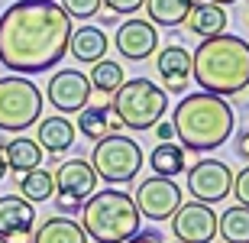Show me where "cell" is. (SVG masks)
Instances as JSON below:
<instances>
[{
	"label": "cell",
	"instance_id": "1",
	"mask_svg": "<svg viewBox=\"0 0 249 243\" xmlns=\"http://www.w3.org/2000/svg\"><path fill=\"white\" fill-rule=\"evenodd\" d=\"M71 17L58 0H17L0 13V65L17 75L55 68L68 56Z\"/></svg>",
	"mask_w": 249,
	"mask_h": 243
},
{
	"label": "cell",
	"instance_id": "2",
	"mask_svg": "<svg viewBox=\"0 0 249 243\" xmlns=\"http://www.w3.org/2000/svg\"><path fill=\"white\" fill-rule=\"evenodd\" d=\"M172 127H175L178 146L185 152H211L230 140L233 127H236V113L227 97L197 91L178 101Z\"/></svg>",
	"mask_w": 249,
	"mask_h": 243
},
{
	"label": "cell",
	"instance_id": "3",
	"mask_svg": "<svg viewBox=\"0 0 249 243\" xmlns=\"http://www.w3.org/2000/svg\"><path fill=\"white\" fill-rule=\"evenodd\" d=\"M191 78L207 94L233 97L249 88V42L230 33L201 39L191 56Z\"/></svg>",
	"mask_w": 249,
	"mask_h": 243
},
{
	"label": "cell",
	"instance_id": "4",
	"mask_svg": "<svg viewBox=\"0 0 249 243\" xmlns=\"http://www.w3.org/2000/svg\"><path fill=\"white\" fill-rule=\"evenodd\" d=\"M139 221L142 217L136 211L133 195L120 188L91 191L81 201V230L94 243H126L136 230H142Z\"/></svg>",
	"mask_w": 249,
	"mask_h": 243
},
{
	"label": "cell",
	"instance_id": "5",
	"mask_svg": "<svg viewBox=\"0 0 249 243\" xmlns=\"http://www.w3.org/2000/svg\"><path fill=\"white\" fill-rule=\"evenodd\" d=\"M107 107H110L113 120L120 127L142 133V130H152L162 120V113L168 111V94L149 78H129L113 91Z\"/></svg>",
	"mask_w": 249,
	"mask_h": 243
},
{
	"label": "cell",
	"instance_id": "6",
	"mask_svg": "<svg viewBox=\"0 0 249 243\" xmlns=\"http://www.w3.org/2000/svg\"><path fill=\"white\" fill-rule=\"evenodd\" d=\"M91 168L94 175L107 185H126L139 175L142 168V150L136 140H129L123 133H107L104 140L94 143L91 150Z\"/></svg>",
	"mask_w": 249,
	"mask_h": 243
},
{
	"label": "cell",
	"instance_id": "7",
	"mask_svg": "<svg viewBox=\"0 0 249 243\" xmlns=\"http://www.w3.org/2000/svg\"><path fill=\"white\" fill-rule=\"evenodd\" d=\"M42 117V91L26 75L0 78V130L23 133Z\"/></svg>",
	"mask_w": 249,
	"mask_h": 243
},
{
	"label": "cell",
	"instance_id": "8",
	"mask_svg": "<svg viewBox=\"0 0 249 243\" xmlns=\"http://www.w3.org/2000/svg\"><path fill=\"white\" fill-rule=\"evenodd\" d=\"M133 201H136L139 217H149V221H168V217L178 211V205H181V188H178L175 178L149 175L146 182H139Z\"/></svg>",
	"mask_w": 249,
	"mask_h": 243
},
{
	"label": "cell",
	"instance_id": "9",
	"mask_svg": "<svg viewBox=\"0 0 249 243\" xmlns=\"http://www.w3.org/2000/svg\"><path fill=\"white\" fill-rule=\"evenodd\" d=\"M188 191L201 205L227 201V195L233 191V168L220 159H201L188 168Z\"/></svg>",
	"mask_w": 249,
	"mask_h": 243
},
{
	"label": "cell",
	"instance_id": "10",
	"mask_svg": "<svg viewBox=\"0 0 249 243\" xmlns=\"http://www.w3.org/2000/svg\"><path fill=\"white\" fill-rule=\"evenodd\" d=\"M52 178H55V195H58L55 205L62 211H74L91 191H97V175H94V168L88 159L62 162L58 172H52Z\"/></svg>",
	"mask_w": 249,
	"mask_h": 243
},
{
	"label": "cell",
	"instance_id": "11",
	"mask_svg": "<svg viewBox=\"0 0 249 243\" xmlns=\"http://www.w3.org/2000/svg\"><path fill=\"white\" fill-rule=\"evenodd\" d=\"M172 230H175V240L181 243H211L217 237V214L211 211V205L181 201L172 214Z\"/></svg>",
	"mask_w": 249,
	"mask_h": 243
},
{
	"label": "cell",
	"instance_id": "12",
	"mask_svg": "<svg viewBox=\"0 0 249 243\" xmlns=\"http://www.w3.org/2000/svg\"><path fill=\"white\" fill-rule=\"evenodd\" d=\"M91 81L84 72H55L49 78V88H46V97L49 104L62 113H78L81 107L91 104Z\"/></svg>",
	"mask_w": 249,
	"mask_h": 243
},
{
	"label": "cell",
	"instance_id": "13",
	"mask_svg": "<svg viewBox=\"0 0 249 243\" xmlns=\"http://www.w3.org/2000/svg\"><path fill=\"white\" fill-rule=\"evenodd\" d=\"M117 49L129 62H142L159 49V29L149 19H123L117 29Z\"/></svg>",
	"mask_w": 249,
	"mask_h": 243
},
{
	"label": "cell",
	"instance_id": "14",
	"mask_svg": "<svg viewBox=\"0 0 249 243\" xmlns=\"http://www.w3.org/2000/svg\"><path fill=\"white\" fill-rule=\"evenodd\" d=\"M156 68H159V75H162V81H165V91L181 94L188 88V81H191V52L185 46L172 42V46H165L159 52Z\"/></svg>",
	"mask_w": 249,
	"mask_h": 243
},
{
	"label": "cell",
	"instance_id": "15",
	"mask_svg": "<svg viewBox=\"0 0 249 243\" xmlns=\"http://www.w3.org/2000/svg\"><path fill=\"white\" fill-rule=\"evenodd\" d=\"M36 224V207L23 195H3L0 198V237L33 230Z\"/></svg>",
	"mask_w": 249,
	"mask_h": 243
},
{
	"label": "cell",
	"instance_id": "16",
	"mask_svg": "<svg viewBox=\"0 0 249 243\" xmlns=\"http://www.w3.org/2000/svg\"><path fill=\"white\" fill-rule=\"evenodd\" d=\"M39 150H46V152H65V150H71V143L74 136H78V130H74V123L68 120V117H62V113H55V117H39Z\"/></svg>",
	"mask_w": 249,
	"mask_h": 243
},
{
	"label": "cell",
	"instance_id": "17",
	"mask_svg": "<svg viewBox=\"0 0 249 243\" xmlns=\"http://www.w3.org/2000/svg\"><path fill=\"white\" fill-rule=\"evenodd\" d=\"M185 23L194 36H201V39L220 36V33H227V10L201 0V3H191V13H188Z\"/></svg>",
	"mask_w": 249,
	"mask_h": 243
},
{
	"label": "cell",
	"instance_id": "18",
	"mask_svg": "<svg viewBox=\"0 0 249 243\" xmlns=\"http://www.w3.org/2000/svg\"><path fill=\"white\" fill-rule=\"evenodd\" d=\"M74 130L81 133V136H88L91 143L104 140L107 133H117L120 130V123L113 120V113L107 104H88V107H81L78 111V127Z\"/></svg>",
	"mask_w": 249,
	"mask_h": 243
},
{
	"label": "cell",
	"instance_id": "19",
	"mask_svg": "<svg viewBox=\"0 0 249 243\" xmlns=\"http://www.w3.org/2000/svg\"><path fill=\"white\" fill-rule=\"evenodd\" d=\"M68 52H71L78 62H101L107 56V36H104V29L97 26H81V29H71V39H68Z\"/></svg>",
	"mask_w": 249,
	"mask_h": 243
},
{
	"label": "cell",
	"instance_id": "20",
	"mask_svg": "<svg viewBox=\"0 0 249 243\" xmlns=\"http://www.w3.org/2000/svg\"><path fill=\"white\" fill-rule=\"evenodd\" d=\"M0 152H3V162H7V168H13V172H29V168H39V162H42V150H39L36 140H29V136H17V140H7L3 146H0Z\"/></svg>",
	"mask_w": 249,
	"mask_h": 243
},
{
	"label": "cell",
	"instance_id": "21",
	"mask_svg": "<svg viewBox=\"0 0 249 243\" xmlns=\"http://www.w3.org/2000/svg\"><path fill=\"white\" fill-rule=\"evenodd\" d=\"M33 243H88V234L71 217H49L46 224L33 234Z\"/></svg>",
	"mask_w": 249,
	"mask_h": 243
},
{
	"label": "cell",
	"instance_id": "22",
	"mask_svg": "<svg viewBox=\"0 0 249 243\" xmlns=\"http://www.w3.org/2000/svg\"><path fill=\"white\" fill-rule=\"evenodd\" d=\"M194 0H146L142 7L149 10V23L152 26H181L191 13Z\"/></svg>",
	"mask_w": 249,
	"mask_h": 243
},
{
	"label": "cell",
	"instance_id": "23",
	"mask_svg": "<svg viewBox=\"0 0 249 243\" xmlns=\"http://www.w3.org/2000/svg\"><path fill=\"white\" fill-rule=\"evenodd\" d=\"M149 166H152V172L162 178H175L185 172V150L178 146V143H159L156 150L149 152Z\"/></svg>",
	"mask_w": 249,
	"mask_h": 243
},
{
	"label": "cell",
	"instance_id": "24",
	"mask_svg": "<svg viewBox=\"0 0 249 243\" xmlns=\"http://www.w3.org/2000/svg\"><path fill=\"white\" fill-rule=\"evenodd\" d=\"M217 234L227 243H249V207L233 205L217 217Z\"/></svg>",
	"mask_w": 249,
	"mask_h": 243
},
{
	"label": "cell",
	"instance_id": "25",
	"mask_svg": "<svg viewBox=\"0 0 249 243\" xmlns=\"http://www.w3.org/2000/svg\"><path fill=\"white\" fill-rule=\"evenodd\" d=\"M19 195L26 198V201H49V198L55 195V178L49 168H29L23 172L19 178Z\"/></svg>",
	"mask_w": 249,
	"mask_h": 243
},
{
	"label": "cell",
	"instance_id": "26",
	"mask_svg": "<svg viewBox=\"0 0 249 243\" xmlns=\"http://www.w3.org/2000/svg\"><path fill=\"white\" fill-rule=\"evenodd\" d=\"M88 81H91L94 91H101V94H113L123 81H126V78H123V65H120V62L101 58V62H94V68H91V75H88Z\"/></svg>",
	"mask_w": 249,
	"mask_h": 243
},
{
	"label": "cell",
	"instance_id": "27",
	"mask_svg": "<svg viewBox=\"0 0 249 243\" xmlns=\"http://www.w3.org/2000/svg\"><path fill=\"white\" fill-rule=\"evenodd\" d=\"M104 7V0H62V10L71 19H91L97 17Z\"/></svg>",
	"mask_w": 249,
	"mask_h": 243
},
{
	"label": "cell",
	"instance_id": "28",
	"mask_svg": "<svg viewBox=\"0 0 249 243\" xmlns=\"http://www.w3.org/2000/svg\"><path fill=\"white\" fill-rule=\"evenodd\" d=\"M230 195H236V201L243 207H249V166L243 172H233V191Z\"/></svg>",
	"mask_w": 249,
	"mask_h": 243
},
{
	"label": "cell",
	"instance_id": "29",
	"mask_svg": "<svg viewBox=\"0 0 249 243\" xmlns=\"http://www.w3.org/2000/svg\"><path fill=\"white\" fill-rule=\"evenodd\" d=\"M146 0H104V7L110 10L113 17H133L136 10H142Z\"/></svg>",
	"mask_w": 249,
	"mask_h": 243
},
{
	"label": "cell",
	"instance_id": "30",
	"mask_svg": "<svg viewBox=\"0 0 249 243\" xmlns=\"http://www.w3.org/2000/svg\"><path fill=\"white\" fill-rule=\"evenodd\" d=\"M126 243H162V234L159 230H136Z\"/></svg>",
	"mask_w": 249,
	"mask_h": 243
},
{
	"label": "cell",
	"instance_id": "31",
	"mask_svg": "<svg viewBox=\"0 0 249 243\" xmlns=\"http://www.w3.org/2000/svg\"><path fill=\"white\" fill-rule=\"evenodd\" d=\"M152 130H156L159 143H168V140H175V127H172V123H156Z\"/></svg>",
	"mask_w": 249,
	"mask_h": 243
},
{
	"label": "cell",
	"instance_id": "32",
	"mask_svg": "<svg viewBox=\"0 0 249 243\" xmlns=\"http://www.w3.org/2000/svg\"><path fill=\"white\" fill-rule=\"evenodd\" d=\"M236 152H240L243 159L249 162V130H246V133H240V140H236Z\"/></svg>",
	"mask_w": 249,
	"mask_h": 243
},
{
	"label": "cell",
	"instance_id": "33",
	"mask_svg": "<svg viewBox=\"0 0 249 243\" xmlns=\"http://www.w3.org/2000/svg\"><path fill=\"white\" fill-rule=\"evenodd\" d=\"M207 3H217V7H227V3H236V0H207Z\"/></svg>",
	"mask_w": 249,
	"mask_h": 243
},
{
	"label": "cell",
	"instance_id": "34",
	"mask_svg": "<svg viewBox=\"0 0 249 243\" xmlns=\"http://www.w3.org/2000/svg\"><path fill=\"white\" fill-rule=\"evenodd\" d=\"M3 172H7V162H3V152H0V178H3Z\"/></svg>",
	"mask_w": 249,
	"mask_h": 243
},
{
	"label": "cell",
	"instance_id": "35",
	"mask_svg": "<svg viewBox=\"0 0 249 243\" xmlns=\"http://www.w3.org/2000/svg\"><path fill=\"white\" fill-rule=\"evenodd\" d=\"M172 243H181V240H172Z\"/></svg>",
	"mask_w": 249,
	"mask_h": 243
},
{
	"label": "cell",
	"instance_id": "36",
	"mask_svg": "<svg viewBox=\"0 0 249 243\" xmlns=\"http://www.w3.org/2000/svg\"><path fill=\"white\" fill-rule=\"evenodd\" d=\"M0 243H3V237H0Z\"/></svg>",
	"mask_w": 249,
	"mask_h": 243
}]
</instances>
